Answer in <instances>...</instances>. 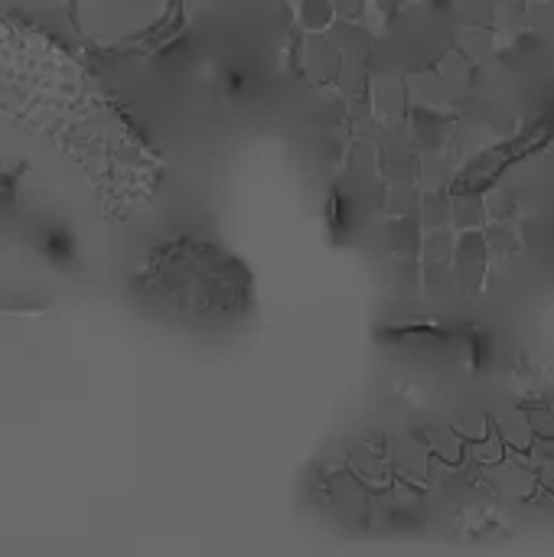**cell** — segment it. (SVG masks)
Wrapping results in <instances>:
<instances>
[{
	"mask_svg": "<svg viewBox=\"0 0 554 557\" xmlns=\"http://www.w3.org/2000/svg\"><path fill=\"white\" fill-rule=\"evenodd\" d=\"M134 290L160 320L196 333L235 330L255 310L245 264L222 245L193 235L153 248L134 274Z\"/></svg>",
	"mask_w": 554,
	"mask_h": 557,
	"instance_id": "6da1fadb",
	"label": "cell"
},
{
	"mask_svg": "<svg viewBox=\"0 0 554 557\" xmlns=\"http://www.w3.org/2000/svg\"><path fill=\"white\" fill-rule=\"evenodd\" d=\"M180 0H75V26L98 46L140 49L176 26Z\"/></svg>",
	"mask_w": 554,
	"mask_h": 557,
	"instance_id": "7a4b0ae2",
	"label": "cell"
},
{
	"mask_svg": "<svg viewBox=\"0 0 554 557\" xmlns=\"http://www.w3.org/2000/svg\"><path fill=\"white\" fill-rule=\"evenodd\" d=\"M297 55H300V69H304L307 78H313V82H336L343 59H340L330 33H304Z\"/></svg>",
	"mask_w": 554,
	"mask_h": 557,
	"instance_id": "3957f363",
	"label": "cell"
},
{
	"mask_svg": "<svg viewBox=\"0 0 554 557\" xmlns=\"http://www.w3.org/2000/svg\"><path fill=\"white\" fill-rule=\"evenodd\" d=\"M291 7H294V20L300 23L304 33H327L336 23L330 0H291Z\"/></svg>",
	"mask_w": 554,
	"mask_h": 557,
	"instance_id": "277c9868",
	"label": "cell"
},
{
	"mask_svg": "<svg viewBox=\"0 0 554 557\" xmlns=\"http://www.w3.org/2000/svg\"><path fill=\"white\" fill-rule=\"evenodd\" d=\"M330 7H333L336 20L359 23V20H362V13H366V7H369V0H330Z\"/></svg>",
	"mask_w": 554,
	"mask_h": 557,
	"instance_id": "5b68a950",
	"label": "cell"
}]
</instances>
